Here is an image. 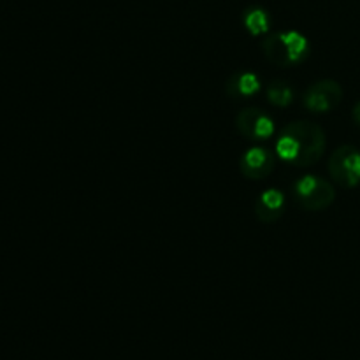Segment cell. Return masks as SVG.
<instances>
[{"instance_id": "obj_11", "label": "cell", "mask_w": 360, "mask_h": 360, "mask_svg": "<svg viewBox=\"0 0 360 360\" xmlns=\"http://www.w3.org/2000/svg\"><path fill=\"white\" fill-rule=\"evenodd\" d=\"M245 27L253 35L266 34L269 30V16L264 9H250L245 14Z\"/></svg>"}, {"instance_id": "obj_6", "label": "cell", "mask_w": 360, "mask_h": 360, "mask_svg": "<svg viewBox=\"0 0 360 360\" xmlns=\"http://www.w3.org/2000/svg\"><path fill=\"white\" fill-rule=\"evenodd\" d=\"M236 129L250 141H266L274 134V122L259 108H245L236 116Z\"/></svg>"}, {"instance_id": "obj_10", "label": "cell", "mask_w": 360, "mask_h": 360, "mask_svg": "<svg viewBox=\"0 0 360 360\" xmlns=\"http://www.w3.org/2000/svg\"><path fill=\"white\" fill-rule=\"evenodd\" d=\"M267 101L276 108H287L294 101V90L285 81H271L266 86Z\"/></svg>"}, {"instance_id": "obj_7", "label": "cell", "mask_w": 360, "mask_h": 360, "mask_svg": "<svg viewBox=\"0 0 360 360\" xmlns=\"http://www.w3.org/2000/svg\"><path fill=\"white\" fill-rule=\"evenodd\" d=\"M276 167V155L266 148H250L239 158V171L245 178L260 181L266 179Z\"/></svg>"}, {"instance_id": "obj_2", "label": "cell", "mask_w": 360, "mask_h": 360, "mask_svg": "<svg viewBox=\"0 0 360 360\" xmlns=\"http://www.w3.org/2000/svg\"><path fill=\"white\" fill-rule=\"evenodd\" d=\"M260 48H262L264 56L273 65L287 69V67L297 65L308 56L309 42L301 32L287 30L280 32V34L267 35L260 42Z\"/></svg>"}, {"instance_id": "obj_1", "label": "cell", "mask_w": 360, "mask_h": 360, "mask_svg": "<svg viewBox=\"0 0 360 360\" xmlns=\"http://www.w3.org/2000/svg\"><path fill=\"white\" fill-rule=\"evenodd\" d=\"M326 146L322 127L311 122H292L280 130L276 155L295 167H311L322 158Z\"/></svg>"}, {"instance_id": "obj_3", "label": "cell", "mask_w": 360, "mask_h": 360, "mask_svg": "<svg viewBox=\"0 0 360 360\" xmlns=\"http://www.w3.org/2000/svg\"><path fill=\"white\" fill-rule=\"evenodd\" d=\"M292 192L299 206L308 211H323L336 200V190L333 183L313 174L295 181Z\"/></svg>"}, {"instance_id": "obj_4", "label": "cell", "mask_w": 360, "mask_h": 360, "mask_svg": "<svg viewBox=\"0 0 360 360\" xmlns=\"http://www.w3.org/2000/svg\"><path fill=\"white\" fill-rule=\"evenodd\" d=\"M329 174L336 185L354 188L360 185V151L350 144H343L333 151L329 158Z\"/></svg>"}, {"instance_id": "obj_9", "label": "cell", "mask_w": 360, "mask_h": 360, "mask_svg": "<svg viewBox=\"0 0 360 360\" xmlns=\"http://www.w3.org/2000/svg\"><path fill=\"white\" fill-rule=\"evenodd\" d=\"M260 79L257 74L248 72V70H241L229 77L227 84H225V91L231 98H248L253 97L257 91L260 90Z\"/></svg>"}, {"instance_id": "obj_8", "label": "cell", "mask_w": 360, "mask_h": 360, "mask_svg": "<svg viewBox=\"0 0 360 360\" xmlns=\"http://www.w3.org/2000/svg\"><path fill=\"white\" fill-rule=\"evenodd\" d=\"M285 206H287V200H285L283 192L276 188H267L257 199L255 217L262 224H274L283 217Z\"/></svg>"}, {"instance_id": "obj_5", "label": "cell", "mask_w": 360, "mask_h": 360, "mask_svg": "<svg viewBox=\"0 0 360 360\" xmlns=\"http://www.w3.org/2000/svg\"><path fill=\"white\" fill-rule=\"evenodd\" d=\"M343 101V88L334 79H320L302 95V104L311 112H329Z\"/></svg>"}, {"instance_id": "obj_12", "label": "cell", "mask_w": 360, "mask_h": 360, "mask_svg": "<svg viewBox=\"0 0 360 360\" xmlns=\"http://www.w3.org/2000/svg\"><path fill=\"white\" fill-rule=\"evenodd\" d=\"M352 118H354L355 125L360 127V98H359L357 104L354 105V111H352Z\"/></svg>"}]
</instances>
